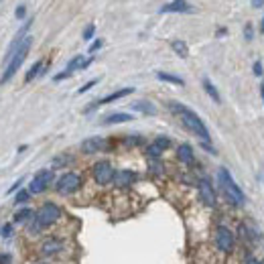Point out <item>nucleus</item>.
Returning <instances> with one entry per match:
<instances>
[{"instance_id":"20","label":"nucleus","mask_w":264,"mask_h":264,"mask_svg":"<svg viewBox=\"0 0 264 264\" xmlns=\"http://www.w3.org/2000/svg\"><path fill=\"white\" fill-rule=\"evenodd\" d=\"M45 69H47V65H45V61L43 59H39V61H35L31 67H29V71L25 73V83H31L33 79H37L39 75H43L45 73Z\"/></svg>"},{"instance_id":"17","label":"nucleus","mask_w":264,"mask_h":264,"mask_svg":"<svg viewBox=\"0 0 264 264\" xmlns=\"http://www.w3.org/2000/svg\"><path fill=\"white\" fill-rule=\"evenodd\" d=\"M161 12L163 14H171V12H177V14H185V12H193V6L191 2H187V0H171V2L163 4L161 6Z\"/></svg>"},{"instance_id":"39","label":"nucleus","mask_w":264,"mask_h":264,"mask_svg":"<svg viewBox=\"0 0 264 264\" xmlns=\"http://www.w3.org/2000/svg\"><path fill=\"white\" fill-rule=\"evenodd\" d=\"M252 71H254L256 77H262V75H264V67H262V63H260V61H256V63L252 65Z\"/></svg>"},{"instance_id":"24","label":"nucleus","mask_w":264,"mask_h":264,"mask_svg":"<svg viewBox=\"0 0 264 264\" xmlns=\"http://www.w3.org/2000/svg\"><path fill=\"white\" fill-rule=\"evenodd\" d=\"M157 79L165 81V83H173V85H185V79L175 75V73H167V71H157Z\"/></svg>"},{"instance_id":"9","label":"nucleus","mask_w":264,"mask_h":264,"mask_svg":"<svg viewBox=\"0 0 264 264\" xmlns=\"http://www.w3.org/2000/svg\"><path fill=\"white\" fill-rule=\"evenodd\" d=\"M90 173H92V179H94V183L98 187H108V185H112V181H114L116 169H114V165L110 163V161L102 159V161H96L92 165Z\"/></svg>"},{"instance_id":"40","label":"nucleus","mask_w":264,"mask_h":264,"mask_svg":"<svg viewBox=\"0 0 264 264\" xmlns=\"http://www.w3.org/2000/svg\"><path fill=\"white\" fill-rule=\"evenodd\" d=\"M14 16H16L18 20H23V18L27 16V6H23V4H20V6H16V10H14Z\"/></svg>"},{"instance_id":"11","label":"nucleus","mask_w":264,"mask_h":264,"mask_svg":"<svg viewBox=\"0 0 264 264\" xmlns=\"http://www.w3.org/2000/svg\"><path fill=\"white\" fill-rule=\"evenodd\" d=\"M195 187H197V197H199L201 205L207 207V209H215L217 207V189L213 187L211 179L209 177L197 179Z\"/></svg>"},{"instance_id":"27","label":"nucleus","mask_w":264,"mask_h":264,"mask_svg":"<svg viewBox=\"0 0 264 264\" xmlns=\"http://www.w3.org/2000/svg\"><path fill=\"white\" fill-rule=\"evenodd\" d=\"M148 173L152 175V177H163V175H165V163L161 159L148 161Z\"/></svg>"},{"instance_id":"18","label":"nucleus","mask_w":264,"mask_h":264,"mask_svg":"<svg viewBox=\"0 0 264 264\" xmlns=\"http://www.w3.org/2000/svg\"><path fill=\"white\" fill-rule=\"evenodd\" d=\"M130 108L134 110V112L144 114V116H155L157 114V106L152 102H148V100H136V102L130 104Z\"/></svg>"},{"instance_id":"47","label":"nucleus","mask_w":264,"mask_h":264,"mask_svg":"<svg viewBox=\"0 0 264 264\" xmlns=\"http://www.w3.org/2000/svg\"><path fill=\"white\" fill-rule=\"evenodd\" d=\"M260 33H264V18L260 20Z\"/></svg>"},{"instance_id":"31","label":"nucleus","mask_w":264,"mask_h":264,"mask_svg":"<svg viewBox=\"0 0 264 264\" xmlns=\"http://www.w3.org/2000/svg\"><path fill=\"white\" fill-rule=\"evenodd\" d=\"M122 142H124V146H142L144 138L140 134H128V136H124Z\"/></svg>"},{"instance_id":"36","label":"nucleus","mask_w":264,"mask_h":264,"mask_svg":"<svg viewBox=\"0 0 264 264\" xmlns=\"http://www.w3.org/2000/svg\"><path fill=\"white\" fill-rule=\"evenodd\" d=\"M23 183H25V179H16V181L10 185V189H6V193H8V195H14L20 187H23Z\"/></svg>"},{"instance_id":"30","label":"nucleus","mask_w":264,"mask_h":264,"mask_svg":"<svg viewBox=\"0 0 264 264\" xmlns=\"http://www.w3.org/2000/svg\"><path fill=\"white\" fill-rule=\"evenodd\" d=\"M83 61H85V57L83 55H75V57H71V61L67 63V71H71V73H75L77 69H81V65H83Z\"/></svg>"},{"instance_id":"16","label":"nucleus","mask_w":264,"mask_h":264,"mask_svg":"<svg viewBox=\"0 0 264 264\" xmlns=\"http://www.w3.org/2000/svg\"><path fill=\"white\" fill-rule=\"evenodd\" d=\"M175 157H177V161L185 167L195 165V152H193V146L189 142H181L177 146V150H175Z\"/></svg>"},{"instance_id":"10","label":"nucleus","mask_w":264,"mask_h":264,"mask_svg":"<svg viewBox=\"0 0 264 264\" xmlns=\"http://www.w3.org/2000/svg\"><path fill=\"white\" fill-rule=\"evenodd\" d=\"M55 171L53 169H41L39 173H35V177L29 181L27 189L31 191V195H43L49 187H53L55 183Z\"/></svg>"},{"instance_id":"7","label":"nucleus","mask_w":264,"mask_h":264,"mask_svg":"<svg viewBox=\"0 0 264 264\" xmlns=\"http://www.w3.org/2000/svg\"><path fill=\"white\" fill-rule=\"evenodd\" d=\"M81 187H83V177H81V173H77V171L61 173L59 177L55 179V183H53L55 193L61 195V197H71L77 191H81Z\"/></svg>"},{"instance_id":"12","label":"nucleus","mask_w":264,"mask_h":264,"mask_svg":"<svg viewBox=\"0 0 264 264\" xmlns=\"http://www.w3.org/2000/svg\"><path fill=\"white\" fill-rule=\"evenodd\" d=\"M136 183H138V173L136 171H132V169H116L112 185L118 191H126L130 187H134Z\"/></svg>"},{"instance_id":"25","label":"nucleus","mask_w":264,"mask_h":264,"mask_svg":"<svg viewBox=\"0 0 264 264\" xmlns=\"http://www.w3.org/2000/svg\"><path fill=\"white\" fill-rule=\"evenodd\" d=\"M14 230H16V226H14L12 222L0 224V240H4V242L12 240V238H14Z\"/></svg>"},{"instance_id":"28","label":"nucleus","mask_w":264,"mask_h":264,"mask_svg":"<svg viewBox=\"0 0 264 264\" xmlns=\"http://www.w3.org/2000/svg\"><path fill=\"white\" fill-rule=\"evenodd\" d=\"M71 163H73V157H71V155H57V157L53 159L51 167H53V171H55V169H65V167H69Z\"/></svg>"},{"instance_id":"44","label":"nucleus","mask_w":264,"mask_h":264,"mask_svg":"<svg viewBox=\"0 0 264 264\" xmlns=\"http://www.w3.org/2000/svg\"><path fill=\"white\" fill-rule=\"evenodd\" d=\"M226 33H228L226 29H217V33H215V35H217V37H222V35H226Z\"/></svg>"},{"instance_id":"3","label":"nucleus","mask_w":264,"mask_h":264,"mask_svg":"<svg viewBox=\"0 0 264 264\" xmlns=\"http://www.w3.org/2000/svg\"><path fill=\"white\" fill-rule=\"evenodd\" d=\"M217 189L219 193L224 195V201L234 207V209H242L246 205V193L242 191V187L234 181L232 173L226 167H219L217 169Z\"/></svg>"},{"instance_id":"13","label":"nucleus","mask_w":264,"mask_h":264,"mask_svg":"<svg viewBox=\"0 0 264 264\" xmlns=\"http://www.w3.org/2000/svg\"><path fill=\"white\" fill-rule=\"evenodd\" d=\"M130 94H134V87H122V90H116V92H112V94H108V96H104V98L92 102L90 106H85V108H83V114H90V112H94L96 108L106 106V104H112V102H118V100L130 96Z\"/></svg>"},{"instance_id":"2","label":"nucleus","mask_w":264,"mask_h":264,"mask_svg":"<svg viewBox=\"0 0 264 264\" xmlns=\"http://www.w3.org/2000/svg\"><path fill=\"white\" fill-rule=\"evenodd\" d=\"M167 108H169L171 114H175V116L181 120V124L191 132L193 136H197L201 142H211L209 130H207L205 122L199 118V114H197V112H193L191 108H187V106L181 104V102H175V100L167 102Z\"/></svg>"},{"instance_id":"26","label":"nucleus","mask_w":264,"mask_h":264,"mask_svg":"<svg viewBox=\"0 0 264 264\" xmlns=\"http://www.w3.org/2000/svg\"><path fill=\"white\" fill-rule=\"evenodd\" d=\"M240 264H262V260L250 248H244L242 254H240Z\"/></svg>"},{"instance_id":"14","label":"nucleus","mask_w":264,"mask_h":264,"mask_svg":"<svg viewBox=\"0 0 264 264\" xmlns=\"http://www.w3.org/2000/svg\"><path fill=\"white\" fill-rule=\"evenodd\" d=\"M110 142L102 136H90V138H85L81 144H79V150L83 152V155H98V152H104L108 150Z\"/></svg>"},{"instance_id":"19","label":"nucleus","mask_w":264,"mask_h":264,"mask_svg":"<svg viewBox=\"0 0 264 264\" xmlns=\"http://www.w3.org/2000/svg\"><path fill=\"white\" fill-rule=\"evenodd\" d=\"M130 120H134V116L128 114V112H112V114H106L102 118V124L112 126V124H124V122H130Z\"/></svg>"},{"instance_id":"46","label":"nucleus","mask_w":264,"mask_h":264,"mask_svg":"<svg viewBox=\"0 0 264 264\" xmlns=\"http://www.w3.org/2000/svg\"><path fill=\"white\" fill-rule=\"evenodd\" d=\"M260 96H262V100H264V81L260 83Z\"/></svg>"},{"instance_id":"29","label":"nucleus","mask_w":264,"mask_h":264,"mask_svg":"<svg viewBox=\"0 0 264 264\" xmlns=\"http://www.w3.org/2000/svg\"><path fill=\"white\" fill-rule=\"evenodd\" d=\"M144 155H146V161H157V159L163 157V150L150 142V144H146V148H144Z\"/></svg>"},{"instance_id":"1","label":"nucleus","mask_w":264,"mask_h":264,"mask_svg":"<svg viewBox=\"0 0 264 264\" xmlns=\"http://www.w3.org/2000/svg\"><path fill=\"white\" fill-rule=\"evenodd\" d=\"M69 250H71V240L63 234H47L35 246L37 258L43 262H63L65 254Z\"/></svg>"},{"instance_id":"37","label":"nucleus","mask_w":264,"mask_h":264,"mask_svg":"<svg viewBox=\"0 0 264 264\" xmlns=\"http://www.w3.org/2000/svg\"><path fill=\"white\" fill-rule=\"evenodd\" d=\"M104 47V39H96L94 43H92V45H90V55H94L96 51H100Z\"/></svg>"},{"instance_id":"8","label":"nucleus","mask_w":264,"mask_h":264,"mask_svg":"<svg viewBox=\"0 0 264 264\" xmlns=\"http://www.w3.org/2000/svg\"><path fill=\"white\" fill-rule=\"evenodd\" d=\"M236 236H238V242H242V244H244L246 248L256 246L258 242L262 240L260 228H258L254 222H250V219H242V222H238V226H236Z\"/></svg>"},{"instance_id":"32","label":"nucleus","mask_w":264,"mask_h":264,"mask_svg":"<svg viewBox=\"0 0 264 264\" xmlns=\"http://www.w3.org/2000/svg\"><path fill=\"white\" fill-rule=\"evenodd\" d=\"M152 144H155V146H159L163 152L165 150H169L171 146H173V140L169 138V136H165V134H161V136H157L155 140H152Z\"/></svg>"},{"instance_id":"41","label":"nucleus","mask_w":264,"mask_h":264,"mask_svg":"<svg viewBox=\"0 0 264 264\" xmlns=\"http://www.w3.org/2000/svg\"><path fill=\"white\" fill-rule=\"evenodd\" d=\"M0 264H12V254L10 252H0Z\"/></svg>"},{"instance_id":"23","label":"nucleus","mask_w":264,"mask_h":264,"mask_svg":"<svg viewBox=\"0 0 264 264\" xmlns=\"http://www.w3.org/2000/svg\"><path fill=\"white\" fill-rule=\"evenodd\" d=\"M171 49H173L175 53H177L181 59H187V57H189V47H187V43L181 41V39L171 41Z\"/></svg>"},{"instance_id":"38","label":"nucleus","mask_w":264,"mask_h":264,"mask_svg":"<svg viewBox=\"0 0 264 264\" xmlns=\"http://www.w3.org/2000/svg\"><path fill=\"white\" fill-rule=\"evenodd\" d=\"M73 73L71 71H67V69H63L61 73H57V75H53V81H63V79H69Z\"/></svg>"},{"instance_id":"34","label":"nucleus","mask_w":264,"mask_h":264,"mask_svg":"<svg viewBox=\"0 0 264 264\" xmlns=\"http://www.w3.org/2000/svg\"><path fill=\"white\" fill-rule=\"evenodd\" d=\"M98 83H100V79H90L87 83H83V85L79 87V90H77V94H85V92H90L92 87H94V85H98Z\"/></svg>"},{"instance_id":"4","label":"nucleus","mask_w":264,"mask_h":264,"mask_svg":"<svg viewBox=\"0 0 264 264\" xmlns=\"http://www.w3.org/2000/svg\"><path fill=\"white\" fill-rule=\"evenodd\" d=\"M63 217H65V211H63V207H61L57 201H43V203L35 209L33 222L47 234L49 230L57 228V226L63 222Z\"/></svg>"},{"instance_id":"22","label":"nucleus","mask_w":264,"mask_h":264,"mask_svg":"<svg viewBox=\"0 0 264 264\" xmlns=\"http://www.w3.org/2000/svg\"><path fill=\"white\" fill-rule=\"evenodd\" d=\"M31 197H33V195H31V191H29L27 187H20V189L14 193V201H12V203H14L16 207H20V205H29Z\"/></svg>"},{"instance_id":"21","label":"nucleus","mask_w":264,"mask_h":264,"mask_svg":"<svg viewBox=\"0 0 264 264\" xmlns=\"http://www.w3.org/2000/svg\"><path fill=\"white\" fill-rule=\"evenodd\" d=\"M201 85H203V90H205V94L215 102V104H222V96H219V92H217V87L211 83V79L209 77H203L201 79Z\"/></svg>"},{"instance_id":"48","label":"nucleus","mask_w":264,"mask_h":264,"mask_svg":"<svg viewBox=\"0 0 264 264\" xmlns=\"http://www.w3.org/2000/svg\"><path fill=\"white\" fill-rule=\"evenodd\" d=\"M262 264H264V260H262Z\"/></svg>"},{"instance_id":"43","label":"nucleus","mask_w":264,"mask_h":264,"mask_svg":"<svg viewBox=\"0 0 264 264\" xmlns=\"http://www.w3.org/2000/svg\"><path fill=\"white\" fill-rule=\"evenodd\" d=\"M250 4H252L254 8H262V6H264V0H250Z\"/></svg>"},{"instance_id":"6","label":"nucleus","mask_w":264,"mask_h":264,"mask_svg":"<svg viewBox=\"0 0 264 264\" xmlns=\"http://www.w3.org/2000/svg\"><path fill=\"white\" fill-rule=\"evenodd\" d=\"M31 47H33V37L29 35V37H25V41H23V43H20V47L16 49V53L8 59L6 67H4V71H2V75H0V85H4L6 81H10V79L18 73V69L23 67V63H25V59H27V55H29Z\"/></svg>"},{"instance_id":"15","label":"nucleus","mask_w":264,"mask_h":264,"mask_svg":"<svg viewBox=\"0 0 264 264\" xmlns=\"http://www.w3.org/2000/svg\"><path fill=\"white\" fill-rule=\"evenodd\" d=\"M33 217H35V209H33L31 205H20V207L14 209L10 222H12L16 228H23V230H25V228L33 222Z\"/></svg>"},{"instance_id":"35","label":"nucleus","mask_w":264,"mask_h":264,"mask_svg":"<svg viewBox=\"0 0 264 264\" xmlns=\"http://www.w3.org/2000/svg\"><path fill=\"white\" fill-rule=\"evenodd\" d=\"M244 39H246L248 43L254 39V27H252V23H246V25H244Z\"/></svg>"},{"instance_id":"33","label":"nucleus","mask_w":264,"mask_h":264,"mask_svg":"<svg viewBox=\"0 0 264 264\" xmlns=\"http://www.w3.org/2000/svg\"><path fill=\"white\" fill-rule=\"evenodd\" d=\"M94 35H96V25L94 23H90L85 29H83V33H81V39L83 41H92L94 39Z\"/></svg>"},{"instance_id":"5","label":"nucleus","mask_w":264,"mask_h":264,"mask_svg":"<svg viewBox=\"0 0 264 264\" xmlns=\"http://www.w3.org/2000/svg\"><path fill=\"white\" fill-rule=\"evenodd\" d=\"M211 242H213V248L224 256H232L238 248V236L226 224H215V228L211 232Z\"/></svg>"},{"instance_id":"45","label":"nucleus","mask_w":264,"mask_h":264,"mask_svg":"<svg viewBox=\"0 0 264 264\" xmlns=\"http://www.w3.org/2000/svg\"><path fill=\"white\" fill-rule=\"evenodd\" d=\"M27 150V144H20L18 148H16V152H25Z\"/></svg>"},{"instance_id":"42","label":"nucleus","mask_w":264,"mask_h":264,"mask_svg":"<svg viewBox=\"0 0 264 264\" xmlns=\"http://www.w3.org/2000/svg\"><path fill=\"white\" fill-rule=\"evenodd\" d=\"M201 148H203V150H207L209 155H217V150L213 148V144H211V142H201Z\"/></svg>"}]
</instances>
